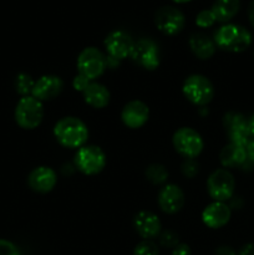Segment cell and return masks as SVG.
<instances>
[{
	"instance_id": "8",
	"label": "cell",
	"mask_w": 254,
	"mask_h": 255,
	"mask_svg": "<svg viewBox=\"0 0 254 255\" xmlns=\"http://www.w3.org/2000/svg\"><path fill=\"white\" fill-rule=\"evenodd\" d=\"M173 146L186 158H194L203 149V139L193 128L182 127L173 134Z\"/></svg>"
},
{
	"instance_id": "27",
	"label": "cell",
	"mask_w": 254,
	"mask_h": 255,
	"mask_svg": "<svg viewBox=\"0 0 254 255\" xmlns=\"http://www.w3.org/2000/svg\"><path fill=\"white\" fill-rule=\"evenodd\" d=\"M161 244L166 248H174L178 246V236L172 231H166L161 234Z\"/></svg>"
},
{
	"instance_id": "32",
	"label": "cell",
	"mask_w": 254,
	"mask_h": 255,
	"mask_svg": "<svg viewBox=\"0 0 254 255\" xmlns=\"http://www.w3.org/2000/svg\"><path fill=\"white\" fill-rule=\"evenodd\" d=\"M246 151L248 161L254 163V139H251V141L248 142V144L246 146Z\"/></svg>"
},
{
	"instance_id": "29",
	"label": "cell",
	"mask_w": 254,
	"mask_h": 255,
	"mask_svg": "<svg viewBox=\"0 0 254 255\" xmlns=\"http://www.w3.org/2000/svg\"><path fill=\"white\" fill-rule=\"evenodd\" d=\"M0 255H20L16 247L9 241L0 239Z\"/></svg>"
},
{
	"instance_id": "13",
	"label": "cell",
	"mask_w": 254,
	"mask_h": 255,
	"mask_svg": "<svg viewBox=\"0 0 254 255\" xmlns=\"http://www.w3.org/2000/svg\"><path fill=\"white\" fill-rule=\"evenodd\" d=\"M62 89H64V82L60 77L54 75H45L35 81L31 95L32 97L42 102L56 97L62 91Z\"/></svg>"
},
{
	"instance_id": "21",
	"label": "cell",
	"mask_w": 254,
	"mask_h": 255,
	"mask_svg": "<svg viewBox=\"0 0 254 255\" xmlns=\"http://www.w3.org/2000/svg\"><path fill=\"white\" fill-rule=\"evenodd\" d=\"M189 46H191L193 54L202 60L212 57L216 51L214 42L206 34H202V32L192 35L191 39H189Z\"/></svg>"
},
{
	"instance_id": "2",
	"label": "cell",
	"mask_w": 254,
	"mask_h": 255,
	"mask_svg": "<svg viewBox=\"0 0 254 255\" xmlns=\"http://www.w3.org/2000/svg\"><path fill=\"white\" fill-rule=\"evenodd\" d=\"M214 40H216V44L226 51L242 52L248 49L251 45L252 35L246 27L227 24L217 30Z\"/></svg>"
},
{
	"instance_id": "28",
	"label": "cell",
	"mask_w": 254,
	"mask_h": 255,
	"mask_svg": "<svg viewBox=\"0 0 254 255\" xmlns=\"http://www.w3.org/2000/svg\"><path fill=\"white\" fill-rule=\"evenodd\" d=\"M182 171H183L184 176L192 178V177L196 176L197 172H198V163H197L193 158H187L186 161H184L183 166H182Z\"/></svg>"
},
{
	"instance_id": "30",
	"label": "cell",
	"mask_w": 254,
	"mask_h": 255,
	"mask_svg": "<svg viewBox=\"0 0 254 255\" xmlns=\"http://www.w3.org/2000/svg\"><path fill=\"white\" fill-rule=\"evenodd\" d=\"M72 85H74V89L76 90V91L84 92V90L90 85V80L79 74L75 77L74 81H72Z\"/></svg>"
},
{
	"instance_id": "37",
	"label": "cell",
	"mask_w": 254,
	"mask_h": 255,
	"mask_svg": "<svg viewBox=\"0 0 254 255\" xmlns=\"http://www.w3.org/2000/svg\"><path fill=\"white\" fill-rule=\"evenodd\" d=\"M174 2H187V1H191V0H173Z\"/></svg>"
},
{
	"instance_id": "24",
	"label": "cell",
	"mask_w": 254,
	"mask_h": 255,
	"mask_svg": "<svg viewBox=\"0 0 254 255\" xmlns=\"http://www.w3.org/2000/svg\"><path fill=\"white\" fill-rule=\"evenodd\" d=\"M34 85H35V81L32 80V77L30 76V75L25 74V72H21V74L17 75L15 86H16V91L19 92L20 95L26 96L27 94H30V92L32 91Z\"/></svg>"
},
{
	"instance_id": "33",
	"label": "cell",
	"mask_w": 254,
	"mask_h": 255,
	"mask_svg": "<svg viewBox=\"0 0 254 255\" xmlns=\"http://www.w3.org/2000/svg\"><path fill=\"white\" fill-rule=\"evenodd\" d=\"M238 255H254V244H246L242 247Z\"/></svg>"
},
{
	"instance_id": "26",
	"label": "cell",
	"mask_w": 254,
	"mask_h": 255,
	"mask_svg": "<svg viewBox=\"0 0 254 255\" xmlns=\"http://www.w3.org/2000/svg\"><path fill=\"white\" fill-rule=\"evenodd\" d=\"M216 17H214L212 10H202L196 17V24L201 27H209L214 24Z\"/></svg>"
},
{
	"instance_id": "17",
	"label": "cell",
	"mask_w": 254,
	"mask_h": 255,
	"mask_svg": "<svg viewBox=\"0 0 254 255\" xmlns=\"http://www.w3.org/2000/svg\"><path fill=\"white\" fill-rule=\"evenodd\" d=\"M57 182L56 173L50 167H37L29 174L27 183L30 188L39 193H47L55 187Z\"/></svg>"
},
{
	"instance_id": "25",
	"label": "cell",
	"mask_w": 254,
	"mask_h": 255,
	"mask_svg": "<svg viewBox=\"0 0 254 255\" xmlns=\"http://www.w3.org/2000/svg\"><path fill=\"white\" fill-rule=\"evenodd\" d=\"M159 251L156 243L144 239L143 242L138 243L133 251V255H158Z\"/></svg>"
},
{
	"instance_id": "6",
	"label": "cell",
	"mask_w": 254,
	"mask_h": 255,
	"mask_svg": "<svg viewBox=\"0 0 254 255\" xmlns=\"http://www.w3.org/2000/svg\"><path fill=\"white\" fill-rule=\"evenodd\" d=\"M76 166L82 173L94 176L100 173L106 166V156L97 146H82L75 157Z\"/></svg>"
},
{
	"instance_id": "3",
	"label": "cell",
	"mask_w": 254,
	"mask_h": 255,
	"mask_svg": "<svg viewBox=\"0 0 254 255\" xmlns=\"http://www.w3.org/2000/svg\"><path fill=\"white\" fill-rule=\"evenodd\" d=\"M44 119V106L41 101L32 96L20 99L15 107V121L21 128L34 129Z\"/></svg>"
},
{
	"instance_id": "14",
	"label": "cell",
	"mask_w": 254,
	"mask_h": 255,
	"mask_svg": "<svg viewBox=\"0 0 254 255\" xmlns=\"http://www.w3.org/2000/svg\"><path fill=\"white\" fill-rule=\"evenodd\" d=\"M159 208L168 214H174L182 209L184 204V194L176 184H167L159 191Z\"/></svg>"
},
{
	"instance_id": "4",
	"label": "cell",
	"mask_w": 254,
	"mask_h": 255,
	"mask_svg": "<svg viewBox=\"0 0 254 255\" xmlns=\"http://www.w3.org/2000/svg\"><path fill=\"white\" fill-rule=\"evenodd\" d=\"M182 90L187 100L197 106L209 104L214 96L213 85L203 75H191L187 77Z\"/></svg>"
},
{
	"instance_id": "1",
	"label": "cell",
	"mask_w": 254,
	"mask_h": 255,
	"mask_svg": "<svg viewBox=\"0 0 254 255\" xmlns=\"http://www.w3.org/2000/svg\"><path fill=\"white\" fill-rule=\"evenodd\" d=\"M54 134L60 144L67 148H80L89 137L87 127L76 117H64L54 127Z\"/></svg>"
},
{
	"instance_id": "35",
	"label": "cell",
	"mask_w": 254,
	"mask_h": 255,
	"mask_svg": "<svg viewBox=\"0 0 254 255\" xmlns=\"http://www.w3.org/2000/svg\"><path fill=\"white\" fill-rule=\"evenodd\" d=\"M248 17H249V21H251L252 26L254 27V0L251 1L248 6Z\"/></svg>"
},
{
	"instance_id": "11",
	"label": "cell",
	"mask_w": 254,
	"mask_h": 255,
	"mask_svg": "<svg viewBox=\"0 0 254 255\" xmlns=\"http://www.w3.org/2000/svg\"><path fill=\"white\" fill-rule=\"evenodd\" d=\"M129 56L134 62L147 70H154L159 65V51L156 42L149 39H141L134 42Z\"/></svg>"
},
{
	"instance_id": "12",
	"label": "cell",
	"mask_w": 254,
	"mask_h": 255,
	"mask_svg": "<svg viewBox=\"0 0 254 255\" xmlns=\"http://www.w3.org/2000/svg\"><path fill=\"white\" fill-rule=\"evenodd\" d=\"M134 41L127 32L116 30L109 34V36L105 40V46H106L109 57L117 60H124L129 56L133 49Z\"/></svg>"
},
{
	"instance_id": "16",
	"label": "cell",
	"mask_w": 254,
	"mask_h": 255,
	"mask_svg": "<svg viewBox=\"0 0 254 255\" xmlns=\"http://www.w3.org/2000/svg\"><path fill=\"white\" fill-rule=\"evenodd\" d=\"M149 116L148 107L142 101H131L121 112L122 122L129 128H139L147 122Z\"/></svg>"
},
{
	"instance_id": "7",
	"label": "cell",
	"mask_w": 254,
	"mask_h": 255,
	"mask_svg": "<svg viewBox=\"0 0 254 255\" xmlns=\"http://www.w3.org/2000/svg\"><path fill=\"white\" fill-rule=\"evenodd\" d=\"M223 126L229 137L231 143L246 147L251 141L252 132L249 128V120L237 112H228L223 117Z\"/></svg>"
},
{
	"instance_id": "19",
	"label": "cell",
	"mask_w": 254,
	"mask_h": 255,
	"mask_svg": "<svg viewBox=\"0 0 254 255\" xmlns=\"http://www.w3.org/2000/svg\"><path fill=\"white\" fill-rule=\"evenodd\" d=\"M219 161L227 168H236V167L243 166L248 161L246 147L236 143L227 144L219 153Z\"/></svg>"
},
{
	"instance_id": "22",
	"label": "cell",
	"mask_w": 254,
	"mask_h": 255,
	"mask_svg": "<svg viewBox=\"0 0 254 255\" xmlns=\"http://www.w3.org/2000/svg\"><path fill=\"white\" fill-rule=\"evenodd\" d=\"M239 6V0H216L211 10L216 17V21L227 22L236 16Z\"/></svg>"
},
{
	"instance_id": "5",
	"label": "cell",
	"mask_w": 254,
	"mask_h": 255,
	"mask_svg": "<svg viewBox=\"0 0 254 255\" xmlns=\"http://www.w3.org/2000/svg\"><path fill=\"white\" fill-rule=\"evenodd\" d=\"M107 67V60L96 47H86L82 50L77 59L79 74L89 80L97 79L104 74Z\"/></svg>"
},
{
	"instance_id": "18",
	"label": "cell",
	"mask_w": 254,
	"mask_h": 255,
	"mask_svg": "<svg viewBox=\"0 0 254 255\" xmlns=\"http://www.w3.org/2000/svg\"><path fill=\"white\" fill-rule=\"evenodd\" d=\"M134 228H136L137 233L144 239L154 238L161 232V221L156 214L152 212L142 211L134 217Z\"/></svg>"
},
{
	"instance_id": "15",
	"label": "cell",
	"mask_w": 254,
	"mask_h": 255,
	"mask_svg": "<svg viewBox=\"0 0 254 255\" xmlns=\"http://www.w3.org/2000/svg\"><path fill=\"white\" fill-rule=\"evenodd\" d=\"M231 214V208L224 202H214L204 208L202 221L208 228L218 229L228 223Z\"/></svg>"
},
{
	"instance_id": "20",
	"label": "cell",
	"mask_w": 254,
	"mask_h": 255,
	"mask_svg": "<svg viewBox=\"0 0 254 255\" xmlns=\"http://www.w3.org/2000/svg\"><path fill=\"white\" fill-rule=\"evenodd\" d=\"M85 102L95 109H102L110 102V92L104 85L97 82H90L89 86L82 92Z\"/></svg>"
},
{
	"instance_id": "10",
	"label": "cell",
	"mask_w": 254,
	"mask_h": 255,
	"mask_svg": "<svg viewBox=\"0 0 254 255\" xmlns=\"http://www.w3.org/2000/svg\"><path fill=\"white\" fill-rule=\"evenodd\" d=\"M184 15L173 6L161 7L154 15V24L164 35H177L184 27Z\"/></svg>"
},
{
	"instance_id": "36",
	"label": "cell",
	"mask_w": 254,
	"mask_h": 255,
	"mask_svg": "<svg viewBox=\"0 0 254 255\" xmlns=\"http://www.w3.org/2000/svg\"><path fill=\"white\" fill-rule=\"evenodd\" d=\"M249 128H251L252 136L254 137V115L249 119Z\"/></svg>"
},
{
	"instance_id": "23",
	"label": "cell",
	"mask_w": 254,
	"mask_h": 255,
	"mask_svg": "<svg viewBox=\"0 0 254 255\" xmlns=\"http://www.w3.org/2000/svg\"><path fill=\"white\" fill-rule=\"evenodd\" d=\"M146 177L153 184H161L166 182V179L168 178V172L161 164H152V166L147 168Z\"/></svg>"
},
{
	"instance_id": "31",
	"label": "cell",
	"mask_w": 254,
	"mask_h": 255,
	"mask_svg": "<svg viewBox=\"0 0 254 255\" xmlns=\"http://www.w3.org/2000/svg\"><path fill=\"white\" fill-rule=\"evenodd\" d=\"M172 255H192V252L187 244H178L172 251Z\"/></svg>"
},
{
	"instance_id": "9",
	"label": "cell",
	"mask_w": 254,
	"mask_h": 255,
	"mask_svg": "<svg viewBox=\"0 0 254 255\" xmlns=\"http://www.w3.org/2000/svg\"><path fill=\"white\" fill-rule=\"evenodd\" d=\"M234 182L233 176L227 169H217L209 176L207 181V189L216 202H224L233 196Z\"/></svg>"
},
{
	"instance_id": "34",
	"label": "cell",
	"mask_w": 254,
	"mask_h": 255,
	"mask_svg": "<svg viewBox=\"0 0 254 255\" xmlns=\"http://www.w3.org/2000/svg\"><path fill=\"white\" fill-rule=\"evenodd\" d=\"M216 255H236L234 251L229 247H221L218 251L216 252Z\"/></svg>"
}]
</instances>
